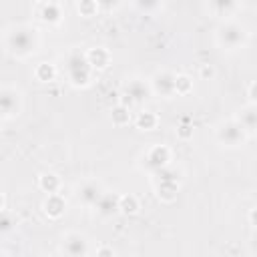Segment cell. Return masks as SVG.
Masks as SVG:
<instances>
[{"mask_svg":"<svg viewBox=\"0 0 257 257\" xmlns=\"http://www.w3.org/2000/svg\"><path fill=\"white\" fill-rule=\"evenodd\" d=\"M102 195H100V191H98V187L96 185H84L80 191H78V199L82 201V203H86V205H96V201L100 199Z\"/></svg>","mask_w":257,"mask_h":257,"instance_id":"cell-5","label":"cell"},{"mask_svg":"<svg viewBox=\"0 0 257 257\" xmlns=\"http://www.w3.org/2000/svg\"><path fill=\"white\" fill-rule=\"evenodd\" d=\"M116 209H120V203L114 201L110 195H102L98 201H96V211L100 215H112L116 213Z\"/></svg>","mask_w":257,"mask_h":257,"instance_id":"cell-6","label":"cell"},{"mask_svg":"<svg viewBox=\"0 0 257 257\" xmlns=\"http://www.w3.org/2000/svg\"><path fill=\"white\" fill-rule=\"evenodd\" d=\"M139 4H141V8H153V6H157V0H139Z\"/></svg>","mask_w":257,"mask_h":257,"instance_id":"cell-10","label":"cell"},{"mask_svg":"<svg viewBox=\"0 0 257 257\" xmlns=\"http://www.w3.org/2000/svg\"><path fill=\"white\" fill-rule=\"evenodd\" d=\"M243 38H245V32H243V28L237 26V24H225V26L219 30V40H221L225 46H229V48L239 46V44L243 42Z\"/></svg>","mask_w":257,"mask_h":257,"instance_id":"cell-3","label":"cell"},{"mask_svg":"<svg viewBox=\"0 0 257 257\" xmlns=\"http://www.w3.org/2000/svg\"><path fill=\"white\" fill-rule=\"evenodd\" d=\"M126 92H128V96H131L133 100H143V98L147 96V90H145L139 82H131V84L126 86Z\"/></svg>","mask_w":257,"mask_h":257,"instance_id":"cell-8","label":"cell"},{"mask_svg":"<svg viewBox=\"0 0 257 257\" xmlns=\"http://www.w3.org/2000/svg\"><path fill=\"white\" fill-rule=\"evenodd\" d=\"M213 6L219 14H227L235 6V0H213Z\"/></svg>","mask_w":257,"mask_h":257,"instance_id":"cell-9","label":"cell"},{"mask_svg":"<svg viewBox=\"0 0 257 257\" xmlns=\"http://www.w3.org/2000/svg\"><path fill=\"white\" fill-rule=\"evenodd\" d=\"M243 137H245V128L241 122H227L219 128V139L229 147H237L239 143H243Z\"/></svg>","mask_w":257,"mask_h":257,"instance_id":"cell-2","label":"cell"},{"mask_svg":"<svg viewBox=\"0 0 257 257\" xmlns=\"http://www.w3.org/2000/svg\"><path fill=\"white\" fill-rule=\"evenodd\" d=\"M251 249L257 253V235H255V237H253V241H251Z\"/></svg>","mask_w":257,"mask_h":257,"instance_id":"cell-11","label":"cell"},{"mask_svg":"<svg viewBox=\"0 0 257 257\" xmlns=\"http://www.w3.org/2000/svg\"><path fill=\"white\" fill-rule=\"evenodd\" d=\"M8 48L14 54H26L34 48V34L26 28H16L8 34Z\"/></svg>","mask_w":257,"mask_h":257,"instance_id":"cell-1","label":"cell"},{"mask_svg":"<svg viewBox=\"0 0 257 257\" xmlns=\"http://www.w3.org/2000/svg\"><path fill=\"white\" fill-rule=\"evenodd\" d=\"M62 251L68 253V255H84L86 253V241L84 237L80 235H68L64 245H62Z\"/></svg>","mask_w":257,"mask_h":257,"instance_id":"cell-4","label":"cell"},{"mask_svg":"<svg viewBox=\"0 0 257 257\" xmlns=\"http://www.w3.org/2000/svg\"><path fill=\"white\" fill-rule=\"evenodd\" d=\"M241 124L245 131H253L257 126V108H245L241 116Z\"/></svg>","mask_w":257,"mask_h":257,"instance_id":"cell-7","label":"cell"}]
</instances>
